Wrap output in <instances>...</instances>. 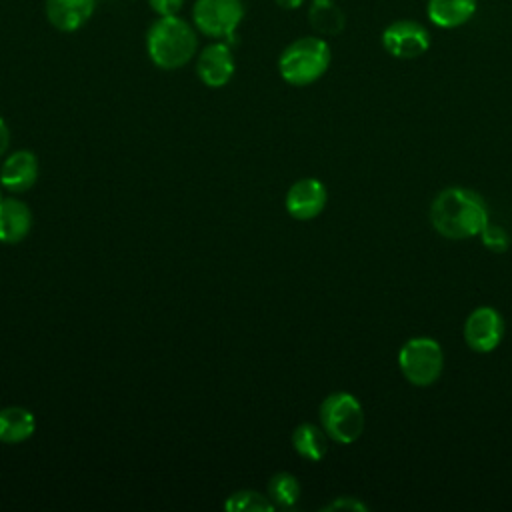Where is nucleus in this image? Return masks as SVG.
<instances>
[{
	"label": "nucleus",
	"mask_w": 512,
	"mask_h": 512,
	"mask_svg": "<svg viewBox=\"0 0 512 512\" xmlns=\"http://www.w3.org/2000/svg\"><path fill=\"white\" fill-rule=\"evenodd\" d=\"M268 496L276 506L290 508L300 498L298 478L290 472H278L268 482Z\"/></svg>",
	"instance_id": "a211bd4d"
},
{
	"label": "nucleus",
	"mask_w": 512,
	"mask_h": 512,
	"mask_svg": "<svg viewBox=\"0 0 512 512\" xmlns=\"http://www.w3.org/2000/svg\"><path fill=\"white\" fill-rule=\"evenodd\" d=\"M480 238H482L484 246H486L488 250L496 252V254L506 252L508 246H510V238H508L506 230L500 228V226H496V224H490V222H488V224L484 226V230L480 232Z\"/></svg>",
	"instance_id": "aec40b11"
},
{
	"label": "nucleus",
	"mask_w": 512,
	"mask_h": 512,
	"mask_svg": "<svg viewBox=\"0 0 512 512\" xmlns=\"http://www.w3.org/2000/svg\"><path fill=\"white\" fill-rule=\"evenodd\" d=\"M326 186L316 178H302L288 188L286 210L296 220H312L326 206Z\"/></svg>",
	"instance_id": "1a4fd4ad"
},
{
	"label": "nucleus",
	"mask_w": 512,
	"mask_h": 512,
	"mask_svg": "<svg viewBox=\"0 0 512 512\" xmlns=\"http://www.w3.org/2000/svg\"><path fill=\"white\" fill-rule=\"evenodd\" d=\"M430 32L416 20H396L382 32L384 50L400 60L420 58L430 48Z\"/></svg>",
	"instance_id": "0eeeda50"
},
{
	"label": "nucleus",
	"mask_w": 512,
	"mask_h": 512,
	"mask_svg": "<svg viewBox=\"0 0 512 512\" xmlns=\"http://www.w3.org/2000/svg\"><path fill=\"white\" fill-rule=\"evenodd\" d=\"M94 8L96 0H46L48 22L62 32L82 28L94 14Z\"/></svg>",
	"instance_id": "f8f14e48"
},
{
	"label": "nucleus",
	"mask_w": 512,
	"mask_h": 512,
	"mask_svg": "<svg viewBox=\"0 0 512 512\" xmlns=\"http://www.w3.org/2000/svg\"><path fill=\"white\" fill-rule=\"evenodd\" d=\"M504 336V320L498 310L490 306H480L470 312L464 322L466 344L480 354L492 352Z\"/></svg>",
	"instance_id": "6e6552de"
},
{
	"label": "nucleus",
	"mask_w": 512,
	"mask_h": 512,
	"mask_svg": "<svg viewBox=\"0 0 512 512\" xmlns=\"http://www.w3.org/2000/svg\"><path fill=\"white\" fill-rule=\"evenodd\" d=\"M198 48L194 28L176 16H160L146 34V50L150 60L162 70L182 68L192 60Z\"/></svg>",
	"instance_id": "f03ea898"
},
{
	"label": "nucleus",
	"mask_w": 512,
	"mask_h": 512,
	"mask_svg": "<svg viewBox=\"0 0 512 512\" xmlns=\"http://www.w3.org/2000/svg\"><path fill=\"white\" fill-rule=\"evenodd\" d=\"M196 28L210 38H232L244 18L242 0H196L192 8Z\"/></svg>",
	"instance_id": "423d86ee"
},
{
	"label": "nucleus",
	"mask_w": 512,
	"mask_h": 512,
	"mask_svg": "<svg viewBox=\"0 0 512 512\" xmlns=\"http://www.w3.org/2000/svg\"><path fill=\"white\" fill-rule=\"evenodd\" d=\"M38 178V160L30 150L10 154L0 168V184L10 192H24Z\"/></svg>",
	"instance_id": "9b49d317"
},
{
	"label": "nucleus",
	"mask_w": 512,
	"mask_h": 512,
	"mask_svg": "<svg viewBox=\"0 0 512 512\" xmlns=\"http://www.w3.org/2000/svg\"><path fill=\"white\" fill-rule=\"evenodd\" d=\"M36 430V418L28 408L8 406L0 410V442L18 444L28 440Z\"/></svg>",
	"instance_id": "2eb2a0df"
},
{
	"label": "nucleus",
	"mask_w": 512,
	"mask_h": 512,
	"mask_svg": "<svg viewBox=\"0 0 512 512\" xmlns=\"http://www.w3.org/2000/svg\"><path fill=\"white\" fill-rule=\"evenodd\" d=\"M274 506L276 504L270 500V496H264L254 490L234 492L224 502V508L228 512H272Z\"/></svg>",
	"instance_id": "6ab92c4d"
},
{
	"label": "nucleus",
	"mask_w": 512,
	"mask_h": 512,
	"mask_svg": "<svg viewBox=\"0 0 512 512\" xmlns=\"http://www.w3.org/2000/svg\"><path fill=\"white\" fill-rule=\"evenodd\" d=\"M196 72L200 80L210 88H222L224 84H228L234 76V56L230 46L224 42H214L206 46L198 56Z\"/></svg>",
	"instance_id": "9d476101"
},
{
	"label": "nucleus",
	"mask_w": 512,
	"mask_h": 512,
	"mask_svg": "<svg viewBox=\"0 0 512 512\" xmlns=\"http://www.w3.org/2000/svg\"><path fill=\"white\" fill-rule=\"evenodd\" d=\"M326 438H328V434L324 432V428H318L316 424L304 422V424L294 428L292 446L302 458H306L310 462H320L328 452V440Z\"/></svg>",
	"instance_id": "dca6fc26"
},
{
	"label": "nucleus",
	"mask_w": 512,
	"mask_h": 512,
	"mask_svg": "<svg viewBox=\"0 0 512 512\" xmlns=\"http://www.w3.org/2000/svg\"><path fill=\"white\" fill-rule=\"evenodd\" d=\"M430 220L436 232L450 240L478 236L490 222L486 202L474 190L460 186L446 188L434 198Z\"/></svg>",
	"instance_id": "f257e3e1"
},
{
	"label": "nucleus",
	"mask_w": 512,
	"mask_h": 512,
	"mask_svg": "<svg viewBox=\"0 0 512 512\" xmlns=\"http://www.w3.org/2000/svg\"><path fill=\"white\" fill-rule=\"evenodd\" d=\"M320 422L332 440L352 444L362 436L366 416L356 396L348 392H334L320 404Z\"/></svg>",
	"instance_id": "20e7f679"
},
{
	"label": "nucleus",
	"mask_w": 512,
	"mask_h": 512,
	"mask_svg": "<svg viewBox=\"0 0 512 512\" xmlns=\"http://www.w3.org/2000/svg\"><path fill=\"white\" fill-rule=\"evenodd\" d=\"M368 506L352 496H340L334 502H330L328 506H324V510H366Z\"/></svg>",
	"instance_id": "4be33fe9"
},
{
	"label": "nucleus",
	"mask_w": 512,
	"mask_h": 512,
	"mask_svg": "<svg viewBox=\"0 0 512 512\" xmlns=\"http://www.w3.org/2000/svg\"><path fill=\"white\" fill-rule=\"evenodd\" d=\"M310 26L324 36H336L346 26V16L334 0H312L308 8Z\"/></svg>",
	"instance_id": "f3484780"
},
{
	"label": "nucleus",
	"mask_w": 512,
	"mask_h": 512,
	"mask_svg": "<svg viewBox=\"0 0 512 512\" xmlns=\"http://www.w3.org/2000/svg\"><path fill=\"white\" fill-rule=\"evenodd\" d=\"M8 142H10V132H8L6 122L0 118V156H4V152L8 148Z\"/></svg>",
	"instance_id": "5701e85b"
},
{
	"label": "nucleus",
	"mask_w": 512,
	"mask_h": 512,
	"mask_svg": "<svg viewBox=\"0 0 512 512\" xmlns=\"http://www.w3.org/2000/svg\"><path fill=\"white\" fill-rule=\"evenodd\" d=\"M332 60L326 40L320 36H304L284 48L278 58L280 76L292 86H308L320 80Z\"/></svg>",
	"instance_id": "7ed1b4c3"
},
{
	"label": "nucleus",
	"mask_w": 512,
	"mask_h": 512,
	"mask_svg": "<svg viewBox=\"0 0 512 512\" xmlns=\"http://www.w3.org/2000/svg\"><path fill=\"white\" fill-rule=\"evenodd\" d=\"M280 8H284V10H296V8H300L302 4H304V0H274Z\"/></svg>",
	"instance_id": "b1692460"
},
{
	"label": "nucleus",
	"mask_w": 512,
	"mask_h": 512,
	"mask_svg": "<svg viewBox=\"0 0 512 512\" xmlns=\"http://www.w3.org/2000/svg\"><path fill=\"white\" fill-rule=\"evenodd\" d=\"M32 228L30 208L18 198L0 200V242L18 244Z\"/></svg>",
	"instance_id": "ddd939ff"
},
{
	"label": "nucleus",
	"mask_w": 512,
	"mask_h": 512,
	"mask_svg": "<svg viewBox=\"0 0 512 512\" xmlns=\"http://www.w3.org/2000/svg\"><path fill=\"white\" fill-rule=\"evenodd\" d=\"M2 188H4V186H2V184H0V200H2Z\"/></svg>",
	"instance_id": "393cba45"
},
{
	"label": "nucleus",
	"mask_w": 512,
	"mask_h": 512,
	"mask_svg": "<svg viewBox=\"0 0 512 512\" xmlns=\"http://www.w3.org/2000/svg\"><path fill=\"white\" fill-rule=\"evenodd\" d=\"M398 366L404 378L414 386H432L444 368L440 344L428 336H416L404 342L398 352Z\"/></svg>",
	"instance_id": "39448f33"
},
{
	"label": "nucleus",
	"mask_w": 512,
	"mask_h": 512,
	"mask_svg": "<svg viewBox=\"0 0 512 512\" xmlns=\"http://www.w3.org/2000/svg\"><path fill=\"white\" fill-rule=\"evenodd\" d=\"M148 4L158 16H176L182 10L184 0H148Z\"/></svg>",
	"instance_id": "412c9836"
},
{
	"label": "nucleus",
	"mask_w": 512,
	"mask_h": 512,
	"mask_svg": "<svg viewBox=\"0 0 512 512\" xmlns=\"http://www.w3.org/2000/svg\"><path fill=\"white\" fill-rule=\"evenodd\" d=\"M478 10V0H428L426 16L436 28L452 30L472 20Z\"/></svg>",
	"instance_id": "4468645a"
}]
</instances>
